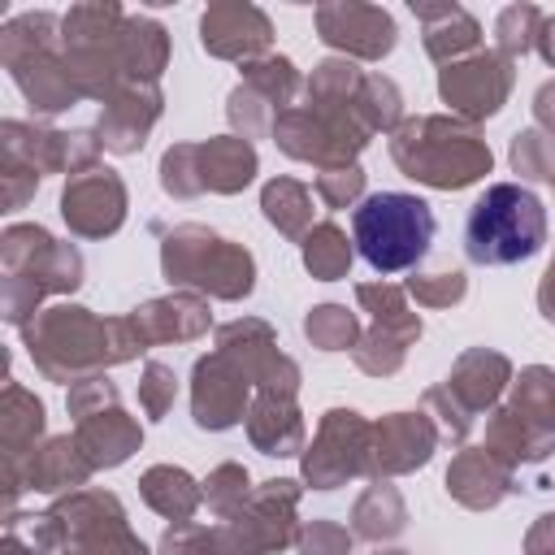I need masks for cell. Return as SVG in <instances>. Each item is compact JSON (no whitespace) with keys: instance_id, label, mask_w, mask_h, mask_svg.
Segmentation results:
<instances>
[{"instance_id":"35","label":"cell","mask_w":555,"mask_h":555,"mask_svg":"<svg viewBox=\"0 0 555 555\" xmlns=\"http://www.w3.org/2000/svg\"><path fill=\"white\" fill-rule=\"evenodd\" d=\"M360 186H364V173H360L356 165L321 173V195H325V204H334V208H343L347 199H356V195H360Z\"/></svg>"},{"instance_id":"24","label":"cell","mask_w":555,"mask_h":555,"mask_svg":"<svg viewBox=\"0 0 555 555\" xmlns=\"http://www.w3.org/2000/svg\"><path fill=\"white\" fill-rule=\"evenodd\" d=\"M52 30H56L52 13H22V17H13L0 30V61L17 65V61H26L35 52H52Z\"/></svg>"},{"instance_id":"18","label":"cell","mask_w":555,"mask_h":555,"mask_svg":"<svg viewBox=\"0 0 555 555\" xmlns=\"http://www.w3.org/2000/svg\"><path fill=\"white\" fill-rule=\"evenodd\" d=\"M429 447H434V434L421 416H390L377 425V464L382 468H412V464H425L429 460Z\"/></svg>"},{"instance_id":"14","label":"cell","mask_w":555,"mask_h":555,"mask_svg":"<svg viewBox=\"0 0 555 555\" xmlns=\"http://www.w3.org/2000/svg\"><path fill=\"white\" fill-rule=\"evenodd\" d=\"M321 442L334 447V451H308L304 460V477L317 486V490H334L343 477L360 473V460L356 455H343V447H364V421L356 412H325V425H321Z\"/></svg>"},{"instance_id":"33","label":"cell","mask_w":555,"mask_h":555,"mask_svg":"<svg viewBox=\"0 0 555 555\" xmlns=\"http://www.w3.org/2000/svg\"><path fill=\"white\" fill-rule=\"evenodd\" d=\"M35 186H39V169L26 165L22 156H9V152H4V204L17 208Z\"/></svg>"},{"instance_id":"10","label":"cell","mask_w":555,"mask_h":555,"mask_svg":"<svg viewBox=\"0 0 555 555\" xmlns=\"http://www.w3.org/2000/svg\"><path fill=\"white\" fill-rule=\"evenodd\" d=\"M317 30L325 43L347 48L356 56H386L395 48V22L390 13L373 4H321L317 9Z\"/></svg>"},{"instance_id":"6","label":"cell","mask_w":555,"mask_h":555,"mask_svg":"<svg viewBox=\"0 0 555 555\" xmlns=\"http://www.w3.org/2000/svg\"><path fill=\"white\" fill-rule=\"evenodd\" d=\"M30 542L35 546L61 542L65 555H147L143 542L130 538L117 499L100 494V490L74 494L61 507H52L48 516H39Z\"/></svg>"},{"instance_id":"9","label":"cell","mask_w":555,"mask_h":555,"mask_svg":"<svg viewBox=\"0 0 555 555\" xmlns=\"http://www.w3.org/2000/svg\"><path fill=\"white\" fill-rule=\"evenodd\" d=\"M121 208H126V191L117 182L113 169H82L78 178H69L65 195H61V212L69 221L74 234H113L121 225Z\"/></svg>"},{"instance_id":"20","label":"cell","mask_w":555,"mask_h":555,"mask_svg":"<svg viewBox=\"0 0 555 555\" xmlns=\"http://www.w3.org/2000/svg\"><path fill=\"white\" fill-rule=\"evenodd\" d=\"M199 186L217 191H234L256 173V152L243 139H212L208 147H199Z\"/></svg>"},{"instance_id":"7","label":"cell","mask_w":555,"mask_h":555,"mask_svg":"<svg viewBox=\"0 0 555 555\" xmlns=\"http://www.w3.org/2000/svg\"><path fill=\"white\" fill-rule=\"evenodd\" d=\"M165 278L238 299L251 291V256L199 225H182L165 243Z\"/></svg>"},{"instance_id":"28","label":"cell","mask_w":555,"mask_h":555,"mask_svg":"<svg viewBox=\"0 0 555 555\" xmlns=\"http://www.w3.org/2000/svg\"><path fill=\"white\" fill-rule=\"evenodd\" d=\"M499 56H520V52H529V43L538 39V30H542V13L533 9V4H512V9H503L499 13Z\"/></svg>"},{"instance_id":"1","label":"cell","mask_w":555,"mask_h":555,"mask_svg":"<svg viewBox=\"0 0 555 555\" xmlns=\"http://www.w3.org/2000/svg\"><path fill=\"white\" fill-rule=\"evenodd\" d=\"M26 347H30V360L48 377H74L78 369L113 364V356L130 360L134 347L143 351L134 321H104L100 325V321L87 317V308H52V312H43L39 321L26 325Z\"/></svg>"},{"instance_id":"15","label":"cell","mask_w":555,"mask_h":555,"mask_svg":"<svg viewBox=\"0 0 555 555\" xmlns=\"http://www.w3.org/2000/svg\"><path fill=\"white\" fill-rule=\"evenodd\" d=\"M9 74H13V82L22 87V95H26L39 113H61V108H69V104L82 95V91L74 87V78H69L65 56H52V52H35V56L9 65Z\"/></svg>"},{"instance_id":"23","label":"cell","mask_w":555,"mask_h":555,"mask_svg":"<svg viewBox=\"0 0 555 555\" xmlns=\"http://www.w3.org/2000/svg\"><path fill=\"white\" fill-rule=\"evenodd\" d=\"M143 499L156 507V512H165V516H173L178 525L195 512V503H199V490H195V481L182 473V468H152L147 477H143Z\"/></svg>"},{"instance_id":"22","label":"cell","mask_w":555,"mask_h":555,"mask_svg":"<svg viewBox=\"0 0 555 555\" xmlns=\"http://www.w3.org/2000/svg\"><path fill=\"white\" fill-rule=\"evenodd\" d=\"M447 481H451V490H455L464 503H473V507H490V503L507 490V473L494 468V460H490L486 451L460 455L455 468L447 473Z\"/></svg>"},{"instance_id":"31","label":"cell","mask_w":555,"mask_h":555,"mask_svg":"<svg viewBox=\"0 0 555 555\" xmlns=\"http://www.w3.org/2000/svg\"><path fill=\"white\" fill-rule=\"evenodd\" d=\"M512 165L529 178H555V143L542 139L538 130H525L512 143Z\"/></svg>"},{"instance_id":"13","label":"cell","mask_w":555,"mask_h":555,"mask_svg":"<svg viewBox=\"0 0 555 555\" xmlns=\"http://www.w3.org/2000/svg\"><path fill=\"white\" fill-rule=\"evenodd\" d=\"M204 48L217 56H251L260 48H269V17L251 4H217L204 13L199 22Z\"/></svg>"},{"instance_id":"38","label":"cell","mask_w":555,"mask_h":555,"mask_svg":"<svg viewBox=\"0 0 555 555\" xmlns=\"http://www.w3.org/2000/svg\"><path fill=\"white\" fill-rule=\"evenodd\" d=\"M538 121H546V126L555 130V82H546V87L538 91Z\"/></svg>"},{"instance_id":"17","label":"cell","mask_w":555,"mask_h":555,"mask_svg":"<svg viewBox=\"0 0 555 555\" xmlns=\"http://www.w3.org/2000/svg\"><path fill=\"white\" fill-rule=\"evenodd\" d=\"M117 56L130 82H156V74L165 69V30L152 17H126L117 35Z\"/></svg>"},{"instance_id":"30","label":"cell","mask_w":555,"mask_h":555,"mask_svg":"<svg viewBox=\"0 0 555 555\" xmlns=\"http://www.w3.org/2000/svg\"><path fill=\"white\" fill-rule=\"evenodd\" d=\"M308 338L317 343V347H325V351H338V347H347L351 338H356V317L347 312V308H338V304H325V308H317L312 317H308Z\"/></svg>"},{"instance_id":"39","label":"cell","mask_w":555,"mask_h":555,"mask_svg":"<svg viewBox=\"0 0 555 555\" xmlns=\"http://www.w3.org/2000/svg\"><path fill=\"white\" fill-rule=\"evenodd\" d=\"M542 317L555 321V264L546 269V282H542Z\"/></svg>"},{"instance_id":"3","label":"cell","mask_w":555,"mask_h":555,"mask_svg":"<svg viewBox=\"0 0 555 555\" xmlns=\"http://www.w3.org/2000/svg\"><path fill=\"white\" fill-rule=\"evenodd\" d=\"M434 230H438L434 208L421 195H403V191H377L360 199V208L351 212L356 247L377 273L412 269L429 251Z\"/></svg>"},{"instance_id":"11","label":"cell","mask_w":555,"mask_h":555,"mask_svg":"<svg viewBox=\"0 0 555 555\" xmlns=\"http://www.w3.org/2000/svg\"><path fill=\"white\" fill-rule=\"evenodd\" d=\"M243 395H247V373L230 369V356H208L195 364V425L204 429H225L243 416Z\"/></svg>"},{"instance_id":"25","label":"cell","mask_w":555,"mask_h":555,"mask_svg":"<svg viewBox=\"0 0 555 555\" xmlns=\"http://www.w3.org/2000/svg\"><path fill=\"white\" fill-rule=\"evenodd\" d=\"M39 429H43V403L22 386H9L4 390V460L22 455V447H35Z\"/></svg>"},{"instance_id":"21","label":"cell","mask_w":555,"mask_h":555,"mask_svg":"<svg viewBox=\"0 0 555 555\" xmlns=\"http://www.w3.org/2000/svg\"><path fill=\"white\" fill-rule=\"evenodd\" d=\"M299 421H295V408L286 399H278L273 390L256 403L251 412V442L264 451V455H295L299 451Z\"/></svg>"},{"instance_id":"16","label":"cell","mask_w":555,"mask_h":555,"mask_svg":"<svg viewBox=\"0 0 555 555\" xmlns=\"http://www.w3.org/2000/svg\"><path fill=\"white\" fill-rule=\"evenodd\" d=\"M74 442L87 451L91 468H113V464H121V460L139 447V429L113 408V412H91V416H82Z\"/></svg>"},{"instance_id":"26","label":"cell","mask_w":555,"mask_h":555,"mask_svg":"<svg viewBox=\"0 0 555 555\" xmlns=\"http://www.w3.org/2000/svg\"><path fill=\"white\" fill-rule=\"evenodd\" d=\"M304 264H308L321 282H334V278L347 273L351 247H347V238H343L334 225H317V230L308 234V243H304Z\"/></svg>"},{"instance_id":"29","label":"cell","mask_w":555,"mask_h":555,"mask_svg":"<svg viewBox=\"0 0 555 555\" xmlns=\"http://www.w3.org/2000/svg\"><path fill=\"white\" fill-rule=\"evenodd\" d=\"M247 87L256 95H264L273 108L286 104V95L295 91V65L286 56H269V61H251L247 65Z\"/></svg>"},{"instance_id":"4","label":"cell","mask_w":555,"mask_h":555,"mask_svg":"<svg viewBox=\"0 0 555 555\" xmlns=\"http://www.w3.org/2000/svg\"><path fill=\"white\" fill-rule=\"evenodd\" d=\"M390 147H395V160L408 169V178L429 182V186L455 191L490 173V147L468 126H455L442 117L408 121Z\"/></svg>"},{"instance_id":"36","label":"cell","mask_w":555,"mask_h":555,"mask_svg":"<svg viewBox=\"0 0 555 555\" xmlns=\"http://www.w3.org/2000/svg\"><path fill=\"white\" fill-rule=\"evenodd\" d=\"M243 494H247V473H243V468H234V464L217 468V477L208 481V503H212L217 512H230V499H238V503H243Z\"/></svg>"},{"instance_id":"8","label":"cell","mask_w":555,"mask_h":555,"mask_svg":"<svg viewBox=\"0 0 555 555\" xmlns=\"http://www.w3.org/2000/svg\"><path fill=\"white\" fill-rule=\"evenodd\" d=\"M512 87V69H507V56L499 52H477L468 61H455L442 69L438 78V91L451 108L468 113V117H490L499 113L503 95Z\"/></svg>"},{"instance_id":"12","label":"cell","mask_w":555,"mask_h":555,"mask_svg":"<svg viewBox=\"0 0 555 555\" xmlns=\"http://www.w3.org/2000/svg\"><path fill=\"white\" fill-rule=\"evenodd\" d=\"M160 113V95L152 82H126L108 95V108L100 117V143L113 152H134L152 126V117Z\"/></svg>"},{"instance_id":"5","label":"cell","mask_w":555,"mask_h":555,"mask_svg":"<svg viewBox=\"0 0 555 555\" xmlns=\"http://www.w3.org/2000/svg\"><path fill=\"white\" fill-rule=\"evenodd\" d=\"M4 317L13 325H26V317L35 312L43 291H74L82 282V260L74 247L56 243L48 230L39 225H13L4 230Z\"/></svg>"},{"instance_id":"37","label":"cell","mask_w":555,"mask_h":555,"mask_svg":"<svg viewBox=\"0 0 555 555\" xmlns=\"http://www.w3.org/2000/svg\"><path fill=\"white\" fill-rule=\"evenodd\" d=\"M412 291L425 299V304H447V299H460L464 295V273H434V278H416Z\"/></svg>"},{"instance_id":"32","label":"cell","mask_w":555,"mask_h":555,"mask_svg":"<svg viewBox=\"0 0 555 555\" xmlns=\"http://www.w3.org/2000/svg\"><path fill=\"white\" fill-rule=\"evenodd\" d=\"M299 551H304V555H347V551H351V538H347L343 529L317 520V525H308V529L299 533Z\"/></svg>"},{"instance_id":"19","label":"cell","mask_w":555,"mask_h":555,"mask_svg":"<svg viewBox=\"0 0 555 555\" xmlns=\"http://www.w3.org/2000/svg\"><path fill=\"white\" fill-rule=\"evenodd\" d=\"M412 13L425 22V48H429L438 61H447V56L473 48L477 35H481L477 22H473L460 4H412Z\"/></svg>"},{"instance_id":"34","label":"cell","mask_w":555,"mask_h":555,"mask_svg":"<svg viewBox=\"0 0 555 555\" xmlns=\"http://www.w3.org/2000/svg\"><path fill=\"white\" fill-rule=\"evenodd\" d=\"M143 377H147V382H143L139 399H143L147 416H160V412L173 403V373H169L165 364H147V373H143Z\"/></svg>"},{"instance_id":"2","label":"cell","mask_w":555,"mask_h":555,"mask_svg":"<svg viewBox=\"0 0 555 555\" xmlns=\"http://www.w3.org/2000/svg\"><path fill=\"white\" fill-rule=\"evenodd\" d=\"M546 243V212L533 191L494 182L464 221V251L473 264H516Z\"/></svg>"},{"instance_id":"40","label":"cell","mask_w":555,"mask_h":555,"mask_svg":"<svg viewBox=\"0 0 555 555\" xmlns=\"http://www.w3.org/2000/svg\"><path fill=\"white\" fill-rule=\"evenodd\" d=\"M4 555H39V546H22L17 533L9 529V542H4Z\"/></svg>"},{"instance_id":"27","label":"cell","mask_w":555,"mask_h":555,"mask_svg":"<svg viewBox=\"0 0 555 555\" xmlns=\"http://www.w3.org/2000/svg\"><path fill=\"white\" fill-rule=\"evenodd\" d=\"M264 217L286 230V234H299V225L308 221V191L291 178H278L264 186Z\"/></svg>"}]
</instances>
